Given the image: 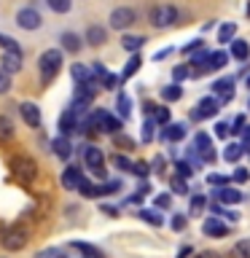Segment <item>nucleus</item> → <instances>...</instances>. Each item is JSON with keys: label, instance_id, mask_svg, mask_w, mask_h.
<instances>
[{"label": "nucleus", "instance_id": "bf43d9fd", "mask_svg": "<svg viewBox=\"0 0 250 258\" xmlns=\"http://www.w3.org/2000/svg\"><path fill=\"white\" fill-rule=\"evenodd\" d=\"M153 169H156V172H161V169H164V156H156V159H153V164H151ZM161 175H164V172H161Z\"/></svg>", "mask_w": 250, "mask_h": 258}, {"label": "nucleus", "instance_id": "a18cd8bd", "mask_svg": "<svg viewBox=\"0 0 250 258\" xmlns=\"http://www.w3.org/2000/svg\"><path fill=\"white\" fill-rule=\"evenodd\" d=\"M8 89H11V73L0 68V94H6Z\"/></svg>", "mask_w": 250, "mask_h": 258}, {"label": "nucleus", "instance_id": "09e8293b", "mask_svg": "<svg viewBox=\"0 0 250 258\" xmlns=\"http://www.w3.org/2000/svg\"><path fill=\"white\" fill-rule=\"evenodd\" d=\"M121 81V76H113V73H105L102 76V89H116V84Z\"/></svg>", "mask_w": 250, "mask_h": 258}, {"label": "nucleus", "instance_id": "aec40b11", "mask_svg": "<svg viewBox=\"0 0 250 258\" xmlns=\"http://www.w3.org/2000/svg\"><path fill=\"white\" fill-rule=\"evenodd\" d=\"M81 180H84V175H81L78 167H68L62 172V185H65V188H70V191H78Z\"/></svg>", "mask_w": 250, "mask_h": 258}, {"label": "nucleus", "instance_id": "8fccbe9b", "mask_svg": "<svg viewBox=\"0 0 250 258\" xmlns=\"http://www.w3.org/2000/svg\"><path fill=\"white\" fill-rule=\"evenodd\" d=\"M199 48H205V40H202V38L191 40V43H185V46H183V54H194V51H199Z\"/></svg>", "mask_w": 250, "mask_h": 258}, {"label": "nucleus", "instance_id": "de8ad7c7", "mask_svg": "<svg viewBox=\"0 0 250 258\" xmlns=\"http://www.w3.org/2000/svg\"><path fill=\"white\" fill-rule=\"evenodd\" d=\"M148 172H151V164H145V161H135L132 175H137V177H148Z\"/></svg>", "mask_w": 250, "mask_h": 258}, {"label": "nucleus", "instance_id": "680f3d73", "mask_svg": "<svg viewBox=\"0 0 250 258\" xmlns=\"http://www.w3.org/2000/svg\"><path fill=\"white\" fill-rule=\"evenodd\" d=\"M116 143H118V145H127V148H132V140H129V137H124V135H116Z\"/></svg>", "mask_w": 250, "mask_h": 258}, {"label": "nucleus", "instance_id": "c03bdc74", "mask_svg": "<svg viewBox=\"0 0 250 258\" xmlns=\"http://www.w3.org/2000/svg\"><path fill=\"white\" fill-rule=\"evenodd\" d=\"M231 180H234V183H247V180H250V169L237 167V169L231 172Z\"/></svg>", "mask_w": 250, "mask_h": 258}, {"label": "nucleus", "instance_id": "e433bc0d", "mask_svg": "<svg viewBox=\"0 0 250 258\" xmlns=\"http://www.w3.org/2000/svg\"><path fill=\"white\" fill-rule=\"evenodd\" d=\"M169 188H172L175 194H180V197H185V194H189V183H185V177H172V180H169Z\"/></svg>", "mask_w": 250, "mask_h": 258}, {"label": "nucleus", "instance_id": "20e7f679", "mask_svg": "<svg viewBox=\"0 0 250 258\" xmlns=\"http://www.w3.org/2000/svg\"><path fill=\"white\" fill-rule=\"evenodd\" d=\"M11 172L16 180H22V183H32L35 180V175H38V167H35V161L27 159V156H16L11 161Z\"/></svg>", "mask_w": 250, "mask_h": 258}, {"label": "nucleus", "instance_id": "423d86ee", "mask_svg": "<svg viewBox=\"0 0 250 258\" xmlns=\"http://www.w3.org/2000/svg\"><path fill=\"white\" fill-rule=\"evenodd\" d=\"M0 242H3L6 250H22L27 245V229H24V226H8Z\"/></svg>", "mask_w": 250, "mask_h": 258}, {"label": "nucleus", "instance_id": "f257e3e1", "mask_svg": "<svg viewBox=\"0 0 250 258\" xmlns=\"http://www.w3.org/2000/svg\"><path fill=\"white\" fill-rule=\"evenodd\" d=\"M62 70V51L59 48H46L43 54L38 56V73L43 84H51V81L59 76Z\"/></svg>", "mask_w": 250, "mask_h": 258}, {"label": "nucleus", "instance_id": "f03ea898", "mask_svg": "<svg viewBox=\"0 0 250 258\" xmlns=\"http://www.w3.org/2000/svg\"><path fill=\"white\" fill-rule=\"evenodd\" d=\"M177 8L169 6V3H161V6H153L151 8V24L153 27H172L177 22Z\"/></svg>", "mask_w": 250, "mask_h": 258}, {"label": "nucleus", "instance_id": "f3484780", "mask_svg": "<svg viewBox=\"0 0 250 258\" xmlns=\"http://www.w3.org/2000/svg\"><path fill=\"white\" fill-rule=\"evenodd\" d=\"M215 199L218 202H223V205H239L242 199V191H237V188H231V185H221V188L215 191Z\"/></svg>", "mask_w": 250, "mask_h": 258}, {"label": "nucleus", "instance_id": "e2e57ef3", "mask_svg": "<svg viewBox=\"0 0 250 258\" xmlns=\"http://www.w3.org/2000/svg\"><path fill=\"white\" fill-rule=\"evenodd\" d=\"M169 54H172V48H164V51H156L153 59H164V56H169Z\"/></svg>", "mask_w": 250, "mask_h": 258}, {"label": "nucleus", "instance_id": "49530a36", "mask_svg": "<svg viewBox=\"0 0 250 258\" xmlns=\"http://www.w3.org/2000/svg\"><path fill=\"white\" fill-rule=\"evenodd\" d=\"M177 175L189 180V177L194 175V164H189V161H177Z\"/></svg>", "mask_w": 250, "mask_h": 258}, {"label": "nucleus", "instance_id": "69168bd1", "mask_svg": "<svg viewBox=\"0 0 250 258\" xmlns=\"http://www.w3.org/2000/svg\"><path fill=\"white\" fill-rule=\"evenodd\" d=\"M197 258H221V255H218V253H213V250H210V253H199Z\"/></svg>", "mask_w": 250, "mask_h": 258}, {"label": "nucleus", "instance_id": "39448f33", "mask_svg": "<svg viewBox=\"0 0 250 258\" xmlns=\"http://www.w3.org/2000/svg\"><path fill=\"white\" fill-rule=\"evenodd\" d=\"M108 22H110V30H129L137 22V14H135V8H129V6H118L110 11Z\"/></svg>", "mask_w": 250, "mask_h": 258}, {"label": "nucleus", "instance_id": "9d476101", "mask_svg": "<svg viewBox=\"0 0 250 258\" xmlns=\"http://www.w3.org/2000/svg\"><path fill=\"white\" fill-rule=\"evenodd\" d=\"M194 148L199 151V156H202V161H215V151H213V140H210V135H205V132H199L197 137H194Z\"/></svg>", "mask_w": 250, "mask_h": 258}, {"label": "nucleus", "instance_id": "1a4fd4ad", "mask_svg": "<svg viewBox=\"0 0 250 258\" xmlns=\"http://www.w3.org/2000/svg\"><path fill=\"white\" fill-rule=\"evenodd\" d=\"M0 64H3V70H8V73H19L22 70V48H3Z\"/></svg>", "mask_w": 250, "mask_h": 258}, {"label": "nucleus", "instance_id": "412c9836", "mask_svg": "<svg viewBox=\"0 0 250 258\" xmlns=\"http://www.w3.org/2000/svg\"><path fill=\"white\" fill-rule=\"evenodd\" d=\"M229 54L234 56V59L245 62L247 56H250V43H247V40H242V38H234L231 43H229Z\"/></svg>", "mask_w": 250, "mask_h": 258}, {"label": "nucleus", "instance_id": "6ab92c4d", "mask_svg": "<svg viewBox=\"0 0 250 258\" xmlns=\"http://www.w3.org/2000/svg\"><path fill=\"white\" fill-rule=\"evenodd\" d=\"M202 231H205L207 237H226V234H229V226L221 223L218 218H207V221L202 223Z\"/></svg>", "mask_w": 250, "mask_h": 258}, {"label": "nucleus", "instance_id": "2eb2a0df", "mask_svg": "<svg viewBox=\"0 0 250 258\" xmlns=\"http://www.w3.org/2000/svg\"><path fill=\"white\" fill-rule=\"evenodd\" d=\"M51 151H54L56 159L68 161L70 153H73V145H70V140H68V135H56L54 140H51Z\"/></svg>", "mask_w": 250, "mask_h": 258}, {"label": "nucleus", "instance_id": "dca6fc26", "mask_svg": "<svg viewBox=\"0 0 250 258\" xmlns=\"http://www.w3.org/2000/svg\"><path fill=\"white\" fill-rule=\"evenodd\" d=\"M86 46H105L108 43V27H100V24H92L86 30Z\"/></svg>", "mask_w": 250, "mask_h": 258}, {"label": "nucleus", "instance_id": "774afa93", "mask_svg": "<svg viewBox=\"0 0 250 258\" xmlns=\"http://www.w3.org/2000/svg\"><path fill=\"white\" fill-rule=\"evenodd\" d=\"M247 108H250V102H247Z\"/></svg>", "mask_w": 250, "mask_h": 258}, {"label": "nucleus", "instance_id": "393cba45", "mask_svg": "<svg viewBox=\"0 0 250 258\" xmlns=\"http://www.w3.org/2000/svg\"><path fill=\"white\" fill-rule=\"evenodd\" d=\"M73 247H76L84 258H105V255H102V250H100V247H94V245H89V242H73Z\"/></svg>", "mask_w": 250, "mask_h": 258}, {"label": "nucleus", "instance_id": "a878e982", "mask_svg": "<svg viewBox=\"0 0 250 258\" xmlns=\"http://www.w3.org/2000/svg\"><path fill=\"white\" fill-rule=\"evenodd\" d=\"M234 35H237V24L226 22V24H221V30H218V43H231Z\"/></svg>", "mask_w": 250, "mask_h": 258}, {"label": "nucleus", "instance_id": "ea45409f", "mask_svg": "<svg viewBox=\"0 0 250 258\" xmlns=\"http://www.w3.org/2000/svg\"><path fill=\"white\" fill-rule=\"evenodd\" d=\"M205 207H207V199L202 197V194H197V197L191 199V210H189V215H199Z\"/></svg>", "mask_w": 250, "mask_h": 258}, {"label": "nucleus", "instance_id": "5fc2aeb1", "mask_svg": "<svg viewBox=\"0 0 250 258\" xmlns=\"http://www.w3.org/2000/svg\"><path fill=\"white\" fill-rule=\"evenodd\" d=\"M242 148H245V153H250V126L242 129Z\"/></svg>", "mask_w": 250, "mask_h": 258}, {"label": "nucleus", "instance_id": "c756f323", "mask_svg": "<svg viewBox=\"0 0 250 258\" xmlns=\"http://www.w3.org/2000/svg\"><path fill=\"white\" fill-rule=\"evenodd\" d=\"M116 110H118L121 118H129V113H132V102H129V97L124 92L116 97Z\"/></svg>", "mask_w": 250, "mask_h": 258}, {"label": "nucleus", "instance_id": "f704fd0d", "mask_svg": "<svg viewBox=\"0 0 250 258\" xmlns=\"http://www.w3.org/2000/svg\"><path fill=\"white\" fill-rule=\"evenodd\" d=\"M137 215H140L145 223H151V226H161V223H164V218H161L156 210H140Z\"/></svg>", "mask_w": 250, "mask_h": 258}, {"label": "nucleus", "instance_id": "bb28decb", "mask_svg": "<svg viewBox=\"0 0 250 258\" xmlns=\"http://www.w3.org/2000/svg\"><path fill=\"white\" fill-rule=\"evenodd\" d=\"M143 43H145L143 35H121V46L132 54H137V48H143Z\"/></svg>", "mask_w": 250, "mask_h": 258}, {"label": "nucleus", "instance_id": "6e6d98bb", "mask_svg": "<svg viewBox=\"0 0 250 258\" xmlns=\"http://www.w3.org/2000/svg\"><path fill=\"white\" fill-rule=\"evenodd\" d=\"M242 129H245V116H237L231 124V132H242Z\"/></svg>", "mask_w": 250, "mask_h": 258}, {"label": "nucleus", "instance_id": "58836bf2", "mask_svg": "<svg viewBox=\"0 0 250 258\" xmlns=\"http://www.w3.org/2000/svg\"><path fill=\"white\" fill-rule=\"evenodd\" d=\"M151 118L156 121V124H161V126L169 124V108H164V105L159 108V105H156V110H153V116H151Z\"/></svg>", "mask_w": 250, "mask_h": 258}, {"label": "nucleus", "instance_id": "37998d69", "mask_svg": "<svg viewBox=\"0 0 250 258\" xmlns=\"http://www.w3.org/2000/svg\"><path fill=\"white\" fill-rule=\"evenodd\" d=\"M229 135H231V124H229V121H218V124H215V137L226 140Z\"/></svg>", "mask_w": 250, "mask_h": 258}, {"label": "nucleus", "instance_id": "2f4dec72", "mask_svg": "<svg viewBox=\"0 0 250 258\" xmlns=\"http://www.w3.org/2000/svg\"><path fill=\"white\" fill-rule=\"evenodd\" d=\"M46 6L51 8L54 14H68L73 8V0H46Z\"/></svg>", "mask_w": 250, "mask_h": 258}, {"label": "nucleus", "instance_id": "c9c22d12", "mask_svg": "<svg viewBox=\"0 0 250 258\" xmlns=\"http://www.w3.org/2000/svg\"><path fill=\"white\" fill-rule=\"evenodd\" d=\"M118 191H121V180H108V183L97 185V194H100V197H108V194H118Z\"/></svg>", "mask_w": 250, "mask_h": 258}, {"label": "nucleus", "instance_id": "6e6552de", "mask_svg": "<svg viewBox=\"0 0 250 258\" xmlns=\"http://www.w3.org/2000/svg\"><path fill=\"white\" fill-rule=\"evenodd\" d=\"M84 161H86V167L92 169L94 175L105 177V156H102V151H100V148H94V145L84 148Z\"/></svg>", "mask_w": 250, "mask_h": 258}, {"label": "nucleus", "instance_id": "cd10ccee", "mask_svg": "<svg viewBox=\"0 0 250 258\" xmlns=\"http://www.w3.org/2000/svg\"><path fill=\"white\" fill-rule=\"evenodd\" d=\"M140 64H143V56L140 54H132L129 56V62H127V68H124V73H121V81H127V78H132L137 70H140Z\"/></svg>", "mask_w": 250, "mask_h": 258}, {"label": "nucleus", "instance_id": "a211bd4d", "mask_svg": "<svg viewBox=\"0 0 250 258\" xmlns=\"http://www.w3.org/2000/svg\"><path fill=\"white\" fill-rule=\"evenodd\" d=\"M185 132H189L185 124H172V121H169V124H164V129H161V140L177 143V140H183V137H185Z\"/></svg>", "mask_w": 250, "mask_h": 258}, {"label": "nucleus", "instance_id": "9b49d317", "mask_svg": "<svg viewBox=\"0 0 250 258\" xmlns=\"http://www.w3.org/2000/svg\"><path fill=\"white\" fill-rule=\"evenodd\" d=\"M213 92L218 94V100L221 102H231L234 100V78H218L213 84Z\"/></svg>", "mask_w": 250, "mask_h": 258}, {"label": "nucleus", "instance_id": "473e14b6", "mask_svg": "<svg viewBox=\"0 0 250 258\" xmlns=\"http://www.w3.org/2000/svg\"><path fill=\"white\" fill-rule=\"evenodd\" d=\"M113 167L121 169V172H132V169H135V161L127 159V156H121V153H116V156H113Z\"/></svg>", "mask_w": 250, "mask_h": 258}, {"label": "nucleus", "instance_id": "0e129e2a", "mask_svg": "<svg viewBox=\"0 0 250 258\" xmlns=\"http://www.w3.org/2000/svg\"><path fill=\"white\" fill-rule=\"evenodd\" d=\"M102 213H108L110 218H116V213H118V210H116V207H108V205H105V207H102Z\"/></svg>", "mask_w": 250, "mask_h": 258}, {"label": "nucleus", "instance_id": "052dcab7", "mask_svg": "<svg viewBox=\"0 0 250 258\" xmlns=\"http://www.w3.org/2000/svg\"><path fill=\"white\" fill-rule=\"evenodd\" d=\"M194 253V250H191V245H183L180 250H177V258H189Z\"/></svg>", "mask_w": 250, "mask_h": 258}, {"label": "nucleus", "instance_id": "4d7b16f0", "mask_svg": "<svg viewBox=\"0 0 250 258\" xmlns=\"http://www.w3.org/2000/svg\"><path fill=\"white\" fill-rule=\"evenodd\" d=\"M0 46H3V48H19V46H16V40H11L8 35H0Z\"/></svg>", "mask_w": 250, "mask_h": 258}, {"label": "nucleus", "instance_id": "f8f14e48", "mask_svg": "<svg viewBox=\"0 0 250 258\" xmlns=\"http://www.w3.org/2000/svg\"><path fill=\"white\" fill-rule=\"evenodd\" d=\"M19 113H22V118H24V124L27 126H40V108L35 102H22L19 105Z\"/></svg>", "mask_w": 250, "mask_h": 258}, {"label": "nucleus", "instance_id": "338daca9", "mask_svg": "<svg viewBox=\"0 0 250 258\" xmlns=\"http://www.w3.org/2000/svg\"><path fill=\"white\" fill-rule=\"evenodd\" d=\"M245 84H247V89H250V76H247V78H245Z\"/></svg>", "mask_w": 250, "mask_h": 258}, {"label": "nucleus", "instance_id": "4be33fe9", "mask_svg": "<svg viewBox=\"0 0 250 258\" xmlns=\"http://www.w3.org/2000/svg\"><path fill=\"white\" fill-rule=\"evenodd\" d=\"M70 76L76 78V84H86V81H94V70H89L86 64L76 62V64L70 68Z\"/></svg>", "mask_w": 250, "mask_h": 258}, {"label": "nucleus", "instance_id": "72a5a7b5", "mask_svg": "<svg viewBox=\"0 0 250 258\" xmlns=\"http://www.w3.org/2000/svg\"><path fill=\"white\" fill-rule=\"evenodd\" d=\"M231 258H250V239H239L231 250Z\"/></svg>", "mask_w": 250, "mask_h": 258}, {"label": "nucleus", "instance_id": "c85d7f7f", "mask_svg": "<svg viewBox=\"0 0 250 258\" xmlns=\"http://www.w3.org/2000/svg\"><path fill=\"white\" fill-rule=\"evenodd\" d=\"M226 62H229V54L226 51H213L207 59V70H221V68H226Z\"/></svg>", "mask_w": 250, "mask_h": 258}, {"label": "nucleus", "instance_id": "0eeeda50", "mask_svg": "<svg viewBox=\"0 0 250 258\" xmlns=\"http://www.w3.org/2000/svg\"><path fill=\"white\" fill-rule=\"evenodd\" d=\"M221 100H215V97H205V100H199V105L191 110V121H202V118H213L218 116V110H221Z\"/></svg>", "mask_w": 250, "mask_h": 258}, {"label": "nucleus", "instance_id": "79ce46f5", "mask_svg": "<svg viewBox=\"0 0 250 258\" xmlns=\"http://www.w3.org/2000/svg\"><path fill=\"white\" fill-rule=\"evenodd\" d=\"M78 191L84 194V197H89V199H92V197H100V194H97V185H92V183L86 180V177H84V180H81V185H78Z\"/></svg>", "mask_w": 250, "mask_h": 258}, {"label": "nucleus", "instance_id": "4c0bfd02", "mask_svg": "<svg viewBox=\"0 0 250 258\" xmlns=\"http://www.w3.org/2000/svg\"><path fill=\"white\" fill-rule=\"evenodd\" d=\"M189 76H194V70L189 68V64H177V68L172 70V81H177V84H180V81H185Z\"/></svg>", "mask_w": 250, "mask_h": 258}, {"label": "nucleus", "instance_id": "a19ab883", "mask_svg": "<svg viewBox=\"0 0 250 258\" xmlns=\"http://www.w3.org/2000/svg\"><path fill=\"white\" fill-rule=\"evenodd\" d=\"M153 126H156V121L148 116V118H145V124H143V143H151L153 140Z\"/></svg>", "mask_w": 250, "mask_h": 258}, {"label": "nucleus", "instance_id": "b1692460", "mask_svg": "<svg viewBox=\"0 0 250 258\" xmlns=\"http://www.w3.org/2000/svg\"><path fill=\"white\" fill-rule=\"evenodd\" d=\"M242 153H245V148H242V143H229L223 148V159L229 161V164H237V161L242 159Z\"/></svg>", "mask_w": 250, "mask_h": 258}, {"label": "nucleus", "instance_id": "7ed1b4c3", "mask_svg": "<svg viewBox=\"0 0 250 258\" xmlns=\"http://www.w3.org/2000/svg\"><path fill=\"white\" fill-rule=\"evenodd\" d=\"M40 24H43V16H40V11L35 6H24L16 11V27L19 30L32 32V30H40Z\"/></svg>", "mask_w": 250, "mask_h": 258}, {"label": "nucleus", "instance_id": "7c9ffc66", "mask_svg": "<svg viewBox=\"0 0 250 258\" xmlns=\"http://www.w3.org/2000/svg\"><path fill=\"white\" fill-rule=\"evenodd\" d=\"M8 140H14V124L6 116H0V143H8Z\"/></svg>", "mask_w": 250, "mask_h": 258}, {"label": "nucleus", "instance_id": "5701e85b", "mask_svg": "<svg viewBox=\"0 0 250 258\" xmlns=\"http://www.w3.org/2000/svg\"><path fill=\"white\" fill-rule=\"evenodd\" d=\"M180 97H183V86L177 84V81H172L169 86L161 89V100H164V102H177Z\"/></svg>", "mask_w": 250, "mask_h": 258}, {"label": "nucleus", "instance_id": "4468645a", "mask_svg": "<svg viewBox=\"0 0 250 258\" xmlns=\"http://www.w3.org/2000/svg\"><path fill=\"white\" fill-rule=\"evenodd\" d=\"M73 132H78V113H76V108L65 110L59 116V135H73Z\"/></svg>", "mask_w": 250, "mask_h": 258}, {"label": "nucleus", "instance_id": "13d9d810", "mask_svg": "<svg viewBox=\"0 0 250 258\" xmlns=\"http://www.w3.org/2000/svg\"><path fill=\"white\" fill-rule=\"evenodd\" d=\"M92 64H94L92 70H94V76H97V78H102L105 73H108V70H105V64H102V62H92Z\"/></svg>", "mask_w": 250, "mask_h": 258}, {"label": "nucleus", "instance_id": "603ef678", "mask_svg": "<svg viewBox=\"0 0 250 258\" xmlns=\"http://www.w3.org/2000/svg\"><path fill=\"white\" fill-rule=\"evenodd\" d=\"M169 205H172V197H169V194H159L156 197V207L159 210H167Z\"/></svg>", "mask_w": 250, "mask_h": 258}, {"label": "nucleus", "instance_id": "864d4df0", "mask_svg": "<svg viewBox=\"0 0 250 258\" xmlns=\"http://www.w3.org/2000/svg\"><path fill=\"white\" fill-rule=\"evenodd\" d=\"M183 226H185V213H177V215L172 218V229H175V231H180Z\"/></svg>", "mask_w": 250, "mask_h": 258}, {"label": "nucleus", "instance_id": "3c124183", "mask_svg": "<svg viewBox=\"0 0 250 258\" xmlns=\"http://www.w3.org/2000/svg\"><path fill=\"white\" fill-rule=\"evenodd\" d=\"M207 183L215 185V188H221V185L229 183V175H207Z\"/></svg>", "mask_w": 250, "mask_h": 258}, {"label": "nucleus", "instance_id": "ddd939ff", "mask_svg": "<svg viewBox=\"0 0 250 258\" xmlns=\"http://www.w3.org/2000/svg\"><path fill=\"white\" fill-rule=\"evenodd\" d=\"M59 43H62V48H65V51H70V54H78L81 51V48H84V43H86V40L84 38H81L78 35V32H62V35H59Z\"/></svg>", "mask_w": 250, "mask_h": 258}]
</instances>
